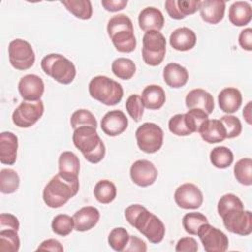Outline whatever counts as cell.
<instances>
[{"mask_svg":"<svg viewBox=\"0 0 252 252\" xmlns=\"http://www.w3.org/2000/svg\"><path fill=\"white\" fill-rule=\"evenodd\" d=\"M126 220L141 232L152 243H159L165 234L163 222L156 215L139 204H134L125 209Z\"/></svg>","mask_w":252,"mask_h":252,"instance_id":"obj_1","label":"cell"},{"mask_svg":"<svg viewBox=\"0 0 252 252\" xmlns=\"http://www.w3.org/2000/svg\"><path fill=\"white\" fill-rule=\"evenodd\" d=\"M79 187V179H70L58 172L45 185L43 201L49 208H60L77 195Z\"/></svg>","mask_w":252,"mask_h":252,"instance_id":"obj_2","label":"cell"},{"mask_svg":"<svg viewBox=\"0 0 252 252\" xmlns=\"http://www.w3.org/2000/svg\"><path fill=\"white\" fill-rule=\"evenodd\" d=\"M107 34L116 50L122 53H130L135 50L137 40L131 19L125 14H117L111 17L107 23Z\"/></svg>","mask_w":252,"mask_h":252,"instance_id":"obj_3","label":"cell"},{"mask_svg":"<svg viewBox=\"0 0 252 252\" xmlns=\"http://www.w3.org/2000/svg\"><path fill=\"white\" fill-rule=\"evenodd\" d=\"M73 143L84 158L91 163H98L105 156V146L98 136L96 129L82 126L74 130Z\"/></svg>","mask_w":252,"mask_h":252,"instance_id":"obj_4","label":"cell"},{"mask_svg":"<svg viewBox=\"0 0 252 252\" xmlns=\"http://www.w3.org/2000/svg\"><path fill=\"white\" fill-rule=\"evenodd\" d=\"M89 94L99 102L111 106L122 99L123 88L118 82L106 76H95L89 83Z\"/></svg>","mask_w":252,"mask_h":252,"instance_id":"obj_5","label":"cell"},{"mask_svg":"<svg viewBox=\"0 0 252 252\" xmlns=\"http://www.w3.org/2000/svg\"><path fill=\"white\" fill-rule=\"evenodd\" d=\"M40 66L47 76L63 85L71 84L76 77L74 63L59 53H50L44 56Z\"/></svg>","mask_w":252,"mask_h":252,"instance_id":"obj_6","label":"cell"},{"mask_svg":"<svg viewBox=\"0 0 252 252\" xmlns=\"http://www.w3.org/2000/svg\"><path fill=\"white\" fill-rule=\"evenodd\" d=\"M166 52V40L164 35L158 31L146 32L143 36L142 57L150 66H158L164 59Z\"/></svg>","mask_w":252,"mask_h":252,"instance_id":"obj_7","label":"cell"},{"mask_svg":"<svg viewBox=\"0 0 252 252\" xmlns=\"http://www.w3.org/2000/svg\"><path fill=\"white\" fill-rule=\"evenodd\" d=\"M139 149L147 154L158 152L163 143V131L156 123L146 122L139 126L135 133Z\"/></svg>","mask_w":252,"mask_h":252,"instance_id":"obj_8","label":"cell"},{"mask_svg":"<svg viewBox=\"0 0 252 252\" xmlns=\"http://www.w3.org/2000/svg\"><path fill=\"white\" fill-rule=\"evenodd\" d=\"M8 55L11 65L20 71L30 69L35 61V54L32 45L21 38H16L9 43Z\"/></svg>","mask_w":252,"mask_h":252,"instance_id":"obj_9","label":"cell"},{"mask_svg":"<svg viewBox=\"0 0 252 252\" xmlns=\"http://www.w3.org/2000/svg\"><path fill=\"white\" fill-rule=\"evenodd\" d=\"M44 105L42 100H25L19 104L12 114L13 123L20 128H29L34 125L42 116Z\"/></svg>","mask_w":252,"mask_h":252,"instance_id":"obj_10","label":"cell"},{"mask_svg":"<svg viewBox=\"0 0 252 252\" xmlns=\"http://www.w3.org/2000/svg\"><path fill=\"white\" fill-rule=\"evenodd\" d=\"M197 235L207 252H223L228 248L227 236L209 222H206L199 227Z\"/></svg>","mask_w":252,"mask_h":252,"instance_id":"obj_11","label":"cell"},{"mask_svg":"<svg viewBox=\"0 0 252 252\" xmlns=\"http://www.w3.org/2000/svg\"><path fill=\"white\" fill-rule=\"evenodd\" d=\"M224 227L231 233L241 236L252 232V214L250 211L232 210L221 217Z\"/></svg>","mask_w":252,"mask_h":252,"instance_id":"obj_12","label":"cell"},{"mask_svg":"<svg viewBox=\"0 0 252 252\" xmlns=\"http://www.w3.org/2000/svg\"><path fill=\"white\" fill-rule=\"evenodd\" d=\"M176 205L185 210L199 209L203 204V193L193 183H184L178 186L174 192Z\"/></svg>","mask_w":252,"mask_h":252,"instance_id":"obj_13","label":"cell"},{"mask_svg":"<svg viewBox=\"0 0 252 252\" xmlns=\"http://www.w3.org/2000/svg\"><path fill=\"white\" fill-rule=\"evenodd\" d=\"M130 177L136 185L148 187L156 181L158 169L150 160L138 159L130 167Z\"/></svg>","mask_w":252,"mask_h":252,"instance_id":"obj_14","label":"cell"},{"mask_svg":"<svg viewBox=\"0 0 252 252\" xmlns=\"http://www.w3.org/2000/svg\"><path fill=\"white\" fill-rule=\"evenodd\" d=\"M18 90L24 100L37 101L44 93V83L39 76L28 74L20 79Z\"/></svg>","mask_w":252,"mask_h":252,"instance_id":"obj_15","label":"cell"},{"mask_svg":"<svg viewBox=\"0 0 252 252\" xmlns=\"http://www.w3.org/2000/svg\"><path fill=\"white\" fill-rule=\"evenodd\" d=\"M101 130L110 137L122 134L128 127V118L123 111L114 109L106 112L100 121Z\"/></svg>","mask_w":252,"mask_h":252,"instance_id":"obj_16","label":"cell"},{"mask_svg":"<svg viewBox=\"0 0 252 252\" xmlns=\"http://www.w3.org/2000/svg\"><path fill=\"white\" fill-rule=\"evenodd\" d=\"M200 3V0H167L164 2V7L170 18L181 20L196 13Z\"/></svg>","mask_w":252,"mask_h":252,"instance_id":"obj_17","label":"cell"},{"mask_svg":"<svg viewBox=\"0 0 252 252\" xmlns=\"http://www.w3.org/2000/svg\"><path fill=\"white\" fill-rule=\"evenodd\" d=\"M185 104L188 109H202L208 114H211L215 108L213 95L203 89L190 91L185 97Z\"/></svg>","mask_w":252,"mask_h":252,"instance_id":"obj_18","label":"cell"},{"mask_svg":"<svg viewBox=\"0 0 252 252\" xmlns=\"http://www.w3.org/2000/svg\"><path fill=\"white\" fill-rule=\"evenodd\" d=\"M99 211L93 207L87 206L77 211L74 216V229L77 231H88L94 227L99 220Z\"/></svg>","mask_w":252,"mask_h":252,"instance_id":"obj_19","label":"cell"},{"mask_svg":"<svg viewBox=\"0 0 252 252\" xmlns=\"http://www.w3.org/2000/svg\"><path fill=\"white\" fill-rule=\"evenodd\" d=\"M200 15L203 21L208 24L216 25L220 23L225 12V1L222 0H204L200 3Z\"/></svg>","mask_w":252,"mask_h":252,"instance_id":"obj_20","label":"cell"},{"mask_svg":"<svg viewBox=\"0 0 252 252\" xmlns=\"http://www.w3.org/2000/svg\"><path fill=\"white\" fill-rule=\"evenodd\" d=\"M18 137L9 131L0 134V161L3 164L12 165L17 159Z\"/></svg>","mask_w":252,"mask_h":252,"instance_id":"obj_21","label":"cell"},{"mask_svg":"<svg viewBox=\"0 0 252 252\" xmlns=\"http://www.w3.org/2000/svg\"><path fill=\"white\" fill-rule=\"evenodd\" d=\"M139 27L144 32L158 31L159 32L164 25V17L160 10L155 7H147L143 9L138 17Z\"/></svg>","mask_w":252,"mask_h":252,"instance_id":"obj_22","label":"cell"},{"mask_svg":"<svg viewBox=\"0 0 252 252\" xmlns=\"http://www.w3.org/2000/svg\"><path fill=\"white\" fill-rule=\"evenodd\" d=\"M197 42L196 33L189 28L181 27L174 30L169 36V43L172 48L178 51L192 49Z\"/></svg>","mask_w":252,"mask_h":252,"instance_id":"obj_23","label":"cell"},{"mask_svg":"<svg viewBox=\"0 0 252 252\" xmlns=\"http://www.w3.org/2000/svg\"><path fill=\"white\" fill-rule=\"evenodd\" d=\"M201 138L208 144H216L226 139L225 129L218 119H208L200 127L199 131Z\"/></svg>","mask_w":252,"mask_h":252,"instance_id":"obj_24","label":"cell"},{"mask_svg":"<svg viewBox=\"0 0 252 252\" xmlns=\"http://www.w3.org/2000/svg\"><path fill=\"white\" fill-rule=\"evenodd\" d=\"M218 102L220 110L229 114L236 112L241 106L242 95L238 89L228 87L221 90L218 95Z\"/></svg>","mask_w":252,"mask_h":252,"instance_id":"obj_25","label":"cell"},{"mask_svg":"<svg viewBox=\"0 0 252 252\" xmlns=\"http://www.w3.org/2000/svg\"><path fill=\"white\" fill-rule=\"evenodd\" d=\"M163 80L165 84L174 89L181 88L186 85L189 75L185 67L177 63H168L163 69Z\"/></svg>","mask_w":252,"mask_h":252,"instance_id":"obj_26","label":"cell"},{"mask_svg":"<svg viewBox=\"0 0 252 252\" xmlns=\"http://www.w3.org/2000/svg\"><path fill=\"white\" fill-rule=\"evenodd\" d=\"M59 173L70 179H79L80 160L79 158L70 151L61 153L58 158Z\"/></svg>","mask_w":252,"mask_h":252,"instance_id":"obj_27","label":"cell"},{"mask_svg":"<svg viewBox=\"0 0 252 252\" xmlns=\"http://www.w3.org/2000/svg\"><path fill=\"white\" fill-rule=\"evenodd\" d=\"M142 99L145 107L156 110L162 107L166 96L164 90L158 85H149L142 92Z\"/></svg>","mask_w":252,"mask_h":252,"instance_id":"obj_28","label":"cell"},{"mask_svg":"<svg viewBox=\"0 0 252 252\" xmlns=\"http://www.w3.org/2000/svg\"><path fill=\"white\" fill-rule=\"evenodd\" d=\"M228 19L236 27L247 25L252 19V8L248 2L236 1L228 10Z\"/></svg>","mask_w":252,"mask_h":252,"instance_id":"obj_29","label":"cell"},{"mask_svg":"<svg viewBox=\"0 0 252 252\" xmlns=\"http://www.w3.org/2000/svg\"><path fill=\"white\" fill-rule=\"evenodd\" d=\"M117 194L115 184L108 179H101L96 182L94 188V195L96 201L101 204L111 203Z\"/></svg>","mask_w":252,"mask_h":252,"instance_id":"obj_30","label":"cell"},{"mask_svg":"<svg viewBox=\"0 0 252 252\" xmlns=\"http://www.w3.org/2000/svg\"><path fill=\"white\" fill-rule=\"evenodd\" d=\"M60 3L78 19L89 20L93 15L92 3L89 0H64Z\"/></svg>","mask_w":252,"mask_h":252,"instance_id":"obj_31","label":"cell"},{"mask_svg":"<svg viewBox=\"0 0 252 252\" xmlns=\"http://www.w3.org/2000/svg\"><path fill=\"white\" fill-rule=\"evenodd\" d=\"M210 160L217 168H226L233 162V154L227 147L219 146L211 151Z\"/></svg>","mask_w":252,"mask_h":252,"instance_id":"obj_32","label":"cell"},{"mask_svg":"<svg viewBox=\"0 0 252 252\" xmlns=\"http://www.w3.org/2000/svg\"><path fill=\"white\" fill-rule=\"evenodd\" d=\"M111 70L117 78L121 80H130L136 73V65L129 58L119 57L112 62Z\"/></svg>","mask_w":252,"mask_h":252,"instance_id":"obj_33","label":"cell"},{"mask_svg":"<svg viewBox=\"0 0 252 252\" xmlns=\"http://www.w3.org/2000/svg\"><path fill=\"white\" fill-rule=\"evenodd\" d=\"M20 185V177L16 170L12 168H3L0 171V191L3 194H12L16 192Z\"/></svg>","mask_w":252,"mask_h":252,"instance_id":"obj_34","label":"cell"},{"mask_svg":"<svg viewBox=\"0 0 252 252\" xmlns=\"http://www.w3.org/2000/svg\"><path fill=\"white\" fill-rule=\"evenodd\" d=\"M233 172L234 177L240 184L250 186L252 184V159L244 158L236 161Z\"/></svg>","mask_w":252,"mask_h":252,"instance_id":"obj_35","label":"cell"},{"mask_svg":"<svg viewBox=\"0 0 252 252\" xmlns=\"http://www.w3.org/2000/svg\"><path fill=\"white\" fill-rule=\"evenodd\" d=\"M20 248L18 231L14 229H0V251L17 252Z\"/></svg>","mask_w":252,"mask_h":252,"instance_id":"obj_36","label":"cell"},{"mask_svg":"<svg viewBox=\"0 0 252 252\" xmlns=\"http://www.w3.org/2000/svg\"><path fill=\"white\" fill-rule=\"evenodd\" d=\"M52 231L60 236L69 235L74 229V220L66 214H59L55 216L51 222Z\"/></svg>","mask_w":252,"mask_h":252,"instance_id":"obj_37","label":"cell"},{"mask_svg":"<svg viewBox=\"0 0 252 252\" xmlns=\"http://www.w3.org/2000/svg\"><path fill=\"white\" fill-rule=\"evenodd\" d=\"M206 222H209L207 217L198 212L187 213L182 219L183 228L191 235H197L199 227Z\"/></svg>","mask_w":252,"mask_h":252,"instance_id":"obj_38","label":"cell"},{"mask_svg":"<svg viewBox=\"0 0 252 252\" xmlns=\"http://www.w3.org/2000/svg\"><path fill=\"white\" fill-rule=\"evenodd\" d=\"M72 128L75 130L82 126H90L96 129L97 122L94 115L88 109H78L72 115L70 119Z\"/></svg>","mask_w":252,"mask_h":252,"instance_id":"obj_39","label":"cell"},{"mask_svg":"<svg viewBox=\"0 0 252 252\" xmlns=\"http://www.w3.org/2000/svg\"><path fill=\"white\" fill-rule=\"evenodd\" d=\"M242 209H244L242 201L232 193L224 194L220 198L218 202V213L220 218L232 210H242Z\"/></svg>","mask_w":252,"mask_h":252,"instance_id":"obj_40","label":"cell"},{"mask_svg":"<svg viewBox=\"0 0 252 252\" xmlns=\"http://www.w3.org/2000/svg\"><path fill=\"white\" fill-rule=\"evenodd\" d=\"M129 233L124 227H115L113 228L108 235V244L109 246L118 252L124 251L128 241H129Z\"/></svg>","mask_w":252,"mask_h":252,"instance_id":"obj_41","label":"cell"},{"mask_svg":"<svg viewBox=\"0 0 252 252\" xmlns=\"http://www.w3.org/2000/svg\"><path fill=\"white\" fill-rule=\"evenodd\" d=\"M184 116H185V121L187 123V126L192 134L195 132H198L201 125L206 120L209 119L208 113H206L202 109H197V108L189 109L186 113H184Z\"/></svg>","mask_w":252,"mask_h":252,"instance_id":"obj_42","label":"cell"},{"mask_svg":"<svg viewBox=\"0 0 252 252\" xmlns=\"http://www.w3.org/2000/svg\"><path fill=\"white\" fill-rule=\"evenodd\" d=\"M125 107L128 114L135 122H139L141 120L144 114L145 105L142 97L139 94H131L125 102Z\"/></svg>","mask_w":252,"mask_h":252,"instance_id":"obj_43","label":"cell"},{"mask_svg":"<svg viewBox=\"0 0 252 252\" xmlns=\"http://www.w3.org/2000/svg\"><path fill=\"white\" fill-rule=\"evenodd\" d=\"M220 120L225 129L226 139H232L240 135L242 131V126L240 120L236 116L227 114L221 116Z\"/></svg>","mask_w":252,"mask_h":252,"instance_id":"obj_44","label":"cell"},{"mask_svg":"<svg viewBox=\"0 0 252 252\" xmlns=\"http://www.w3.org/2000/svg\"><path fill=\"white\" fill-rule=\"evenodd\" d=\"M168 129L172 134L176 136H188L192 134L187 126L183 113L175 114L169 119Z\"/></svg>","mask_w":252,"mask_h":252,"instance_id":"obj_45","label":"cell"},{"mask_svg":"<svg viewBox=\"0 0 252 252\" xmlns=\"http://www.w3.org/2000/svg\"><path fill=\"white\" fill-rule=\"evenodd\" d=\"M198 250V243L193 237L180 238L175 246L176 252H196Z\"/></svg>","mask_w":252,"mask_h":252,"instance_id":"obj_46","label":"cell"},{"mask_svg":"<svg viewBox=\"0 0 252 252\" xmlns=\"http://www.w3.org/2000/svg\"><path fill=\"white\" fill-rule=\"evenodd\" d=\"M19 227L20 222L16 216L5 213L0 215V229H14L18 231Z\"/></svg>","mask_w":252,"mask_h":252,"instance_id":"obj_47","label":"cell"},{"mask_svg":"<svg viewBox=\"0 0 252 252\" xmlns=\"http://www.w3.org/2000/svg\"><path fill=\"white\" fill-rule=\"evenodd\" d=\"M124 251L125 252H130V251L131 252H135V251L146 252L147 251V244L145 243L144 240H142L138 236L130 235L129 241H128Z\"/></svg>","mask_w":252,"mask_h":252,"instance_id":"obj_48","label":"cell"},{"mask_svg":"<svg viewBox=\"0 0 252 252\" xmlns=\"http://www.w3.org/2000/svg\"><path fill=\"white\" fill-rule=\"evenodd\" d=\"M238 43L242 49L251 51L252 50V29L246 28L242 30L238 36Z\"/></svg>","mask_w":252,"mask_h":252,"instance_id":"obj_49","label":"cell"},{"mask_svg":"<svg viewBox=\"0 0 252 252\" xmlns=\"http://www.w3.org/2000/svg\"><path fill=\"white\" fill-rule=\"evenodd\" d=\"M37 251L41 250V251H53V252H63L64 248L62 246V244L54 238H49L46 239L44 241H42L39 246L36 249Z\"/></svg>","mask_w":252,"mask_h":252,"instance_id":"obj_50","label":"cell"},{"mask_svg":"<svg viewBox=\"0 0 252 252\" xmlns=\"http://www.w3.org/2000/svg\"><path fill=\"white\" fill-rule=\"evenodd\" d=\"M128 4L127 0H102V7L108 12H118L124 9Z\"/></svg>","mask_w":252,"mask_h":252,"instance_id":"obj_51","label":"cell"},{"mask_svg":"<svg viewBox=\"0 0 252 252\" xmlns=\"http://www.w3.org/2000/svg\"><path fill=\"white\" fill-rule=\"evenodd\" d=\"M243 117L245 121L251 125L252 124V114H251V101H248L247 104L243 108Z\"/></svg>","mask_w":252,"mask_h":252,"instance_id":"obj_52","label":"cell"}]
</instances>
